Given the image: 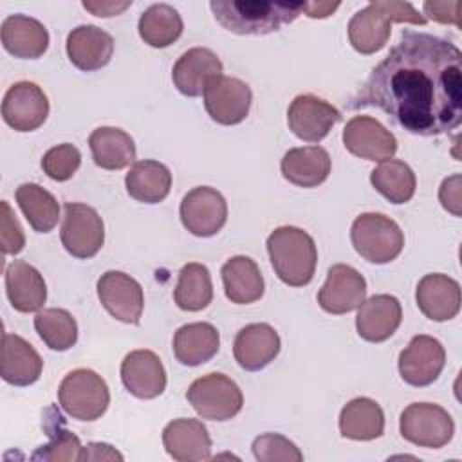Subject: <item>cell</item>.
Listing matches in <instances>:
<instances>
[{"mask_svg":"<svg viewBox=\"0 0 462 462\" xmlns=\"http://www.w3.org/2000/svg\"><path fill=\"white\" fill-rule=\"evenodd\" d=\"M130 5H132V0H125V2H83V7L87 11H90L94 16H99V18H108V16L121 14Z\"/></svg>","mask_w":462,"mask_h":462,"instance_id":"bcb514c9","label":"cell"},{"mask_svg":"<svg viewBox=\"0 0 462 462\" xmlns=\"http://www.w3.org/2000/svg\"><path fill=\"white\" fill-rule=\"evenodd\" d=\"M34 328L40 339L56 352L72 348L78 341V323L65 309H43L34 316Z\"/></svg>","mask_w":462,"mask_h":462,"instance_id":"74e56055","label":"cell"},{"mask_svg":"<svg viewBox=\"0 0 462 462\" xmlns=\"http://www.w3.org/2000/svg\"><path fill=\"white\" fill-rule=\"evenodd\" d=\"M112 54L114 38L96 25H78L67 36V56L79 70H99L108 65Z\"/></svg>","mask_w":462,"mask_h":462,"instance_id":"d4e9b609","label":"cell"},{"mask_svg":"<svg viewBox=\"0 0 462 462\" xmlns=\"http://www.w3.org/2000/svg\"><path fill=\"white\" fill-rule=\"evenodd\" d=\"M202 96L209 117L226 126L242 123L253 101V92L245 81L224 74L211 78Z\"/></svg>","mask_w":462,"mask_h":462,"instance_id":"30bf717a","label":"cell"},{"mask_svg":"<svg viewBox=\"0 0 462 462\" xmlns=\"http://www.w3.org/2000/svg\"><path fill=\"white\" fill-rule=\"evenodd\" d=\"M339 7L337 2H305L303 13H307L309 18H327Z\"/></svg>","mask_w":462,"mask_h":462,"instance_id":"7dc6e473","label":"cell"},{"mask_svg":"<svg viewBox=\"0 0 462 462\" xmlns=\"http://www.w3.org/2000/svg\"><path fill=\"white\" fill-rule=\"evenodd\" d=\"M96 289L101 305L112 318L128 325H139L144 294L137 280L121 271H106L97 280Z\"/></svg>","mask_w":462,"mask_h":462,"instance_id":"7c38bea8","label":"cell"},{"mask_svg":"<svg viewBox=\"0 0 462 462\" xmlns=\"http://www.w3.org/2000/svg\"><path fill=\"white\" fill-rule=\"evenodd\" d=\"M345 148L366 161H386L397 152L395 135L370 116H354L343 130Z\"/></svg>","mask_w":462,"mask_h":462,"instance_id":"e0dca14e","label":"cell"},{"mask_svg":"<svg viewBox=\"0 0 462 462\" xmlns=\"http://www.w3.org/2000/svg\"><path fill=\"white\" fill-rule=\"evenodd\" d=\"M43 361L22 336L4 332L0 350V375L13 386H29L42 375Z\"/></svg>","mask_w":462,"mask_h":462,"instance_id":"7402d4cb","label":"cell"},{"mask_svg":"<svg viewBox=\"0 0 462 462\" xmlns=\"http://www.w3.org/2000/svg\"><path fill=\"white\" fill-rule=\"evenodd\" d=\"M253 455L258 462H301L303 453L280 433H263L253 440Z\"/></svg>","mask_w":462,"mask_h":462,"instance_id":"ab89813d","label":"cell"},{"mask_svg":"<svg viewBox=\"0 0 462 462\" xmlns=\"http://www.w3.org/2000/svg\"><path fill=\"white\" fill-rule=\"evenodd\" d=\"M439 200L444 209L460 217V175L455 173L442 180L439 189Z\"/></svg>","mask_w":462,"mask_h":462,"instance_id":"ee69618b","label":"cell"},{"mask_svg":"<svg viewBox=\"0 0 462 462\" xmlns=\"http://www.w3.org/2000/svg\"><path fill=\"white\" fill-rule=\"evenodd\" d=\"M60 231L61 245L74 258H92L105 242V224L99 213L81 202H67Z\"/></svg>","mask_w":462,"mask_h":462,"instance_id":"9c48e42d","label":"cell"},{"mask_svg":"<svg viewBox=\"0 0 462 462\" xmlns=\"http://www.w3.org/2000/svg\"><path fill=\"white\" fill-rule=\"evenodd\" d=\"M356 253L370 263H388L404 247V233L399 224L383 213H361L350 229Z\"/></svg>","mask_w":462,"mask_h":462,"instance_id":"5b68a950","label":"cell"},{"mask_svg":"<svg viewBox=\"0 0 462 462\" xmlns=\"http://www.w3.org/2000/svg\"><path fill=\"white\" fill-rule=\"evenodd\" d=\"M267 253L276 276L285 285L303 287L314 278L318 249L312 236L301 227H276L267 236Z\"/></svg>","mask_w":462,"mask_h":462,"instance_id":"277c9868","label":"cell"},{"mask_svg":"<svg viewBox=\"0 0 462 462\" xmlns=\"http://www.w3.org/2000/svg\"><path fill=\"white\" fill-rule=\"evenodd\" d=\"M305 4V2H303ZM301 2H238L213 0L209 4L215 20L235 34H271L283 23L294 22L303 13Z\"/></svg>","mask_w":462,"mask_h":462,"instance_id":"7a4b0ae2","label":"cell"},{"mask_svg":"<svg viewBox=\"0 0 462 462\" xmlns=\"http://www.w3.org/2000/svg\"><path fill=\"white\" fill-rule=\"evenodd\" d=\"M173 300L179 309L188 312L206 309L213 300V283L208 267L197 262L186 263L179 273Z\"/></svg>","mask_w":462,"mask_h":462,"instance_id":"8d00e7d4","label":"cell"},{"mask_svg":"<svg viewBox=\"0 0 462 462\" xmlns=\"http://www.w3.org/2000/svg\"><path fill=\"white\" fill-rule=\"evenodd\" d=\"M370 182L388 202L404 204L411 200L417 188V179L413 170L399 159H386L372 170Z\"/></svg>","mask_w":462,"mask_h":462,"instance_id":"d590c367","label":"cell"},{"mask_svg":"<svg viewBox=\"0 0 462 462\" xmlns=\"http://www.w3.org/2000/svg\"><path fill=\"white\" fill-rule=\"evenodd\" d=\"M94 162L103 170H123L135 161L134 139L121 128L99 126L88 137Z\"/></svg>","mask_w":462,"mask_h":462,"instance_id":"d6a6232c","label":"cell"},{"mask_svg":"<svg viewBox=\"0 0 462 462\" xmlns=\"http://www.w3.org/2000/svg\"><path fill=\"white\" fill-rule=\"evenodd\" d=\"M220 274L224 282V292L231 303L247 305L262 298L263 276L253 258L244 254L233 256L222 265Z\"/></svg>","mask_w":462,"mask_h":462,"instance_id":"f1b7e54d","label":"cell"},{"mask_svg":"<svg viewBox=\"0 0 462 462\" xmlns=\"http://www.w3.org/2000/svg\"><path fill=\"white\" fill-rule=\"evenodd\" d=\"M392 22L424 25L426 16L420 14L410 2L372 0L348 22L350 45L365 56L381 51L390 38Z\"/></svg>","mask_w":462,"mask_h":462,"instance_id":"3957f363","label":"cell"},{"mask_svg":"<svg viewBox=\"0 0 462 462\" xmlns=\"http://www.w3.org/2000/svg\"><path fill=\"white\" fill-rule=\"evenodd\" d=\"M0 245L4 254H18L25 245L23 229L7 200L0 202Z\"/></svg>","mask_w":462,"mask_h":462,"instance_id":"b9f144b4","label":"cell"},{"mask_svg":"<svg viewBox=\"0 0 462 462\" xmlns=\"http://www.w3.org/2000/svg\"><path fill=\"white\" fill-rule=\"evenodd\" d=\"M415 301L426 318L433 321H449L460 310V285L448 274H426L417 283Z\"/></svg>","mask_w":462,"mask_h":462,"instance_id":"ffe728a7","label":"cell"},{"mask_svg":"<svg viewBox=\"0 0 462 462\" xmlns=\"http://www.w3.org/2000/svg\"><path fill=\"white\" fill-rule=\"evenodd\" d=\"M14 199L34 231L49 233L54 229L60 218V204L52 193L40 184L25 182L16 188Z\"/></svg>","mask_w":462,"mask_h":462,"instance_id":"836d02e7","label":"cell"},{"mask_svg":"<svg viewBox=\"0 0 462 462\" xmlns=\"http://www.w3.org/2000/svg\"><path fill=\"white\" fill-rule=\"evenodd\" d=\"M7 300L18 312L40 310L47 300V285L36 267L23 260H13L5 269Z\"/></svg>","mask_w":462,"mask_h":462,"instance_id":"4316f807","label":"cell"},{"mask_svg":"<svg viewBox=\"0 0 462 462\" xmlns=\"http://www.w3.org/2000/svg\"><path fill=\"white\" fill-rule=\"evenodd\" d=\"M121 381L137 399H155L166 388V370L152 350H132L121 363Z\"/></svg>","mask_w":462,"mask_h":462,"instance_id":"ac0fdd59","label":"cell"},{"mask_svg":"<svg viewBox=\"0 0 462 462\" xmlns=\"http://www.w3.org/2000/svg\"><path fill=\"white\" fill-rule=\"evenodd\" d=\"M166 453L179 462H199L211 458V437L199 419H173L162 430Z\"/></svg>","mask_w":462,"mask_h":462,"instance_id":"d6986e66","label":"cell"},{"mask_svg":"<svg viewBox=\"0 0 462 462\" xmlns=\"http://www.w3.org/2000/svg\"><path fill=\"white\" fill-rule=\"evenodd\" d=\"M366 282L363 274L346 263H336L327 273V282L318 292L319 307L328 314H346L365 301Z\"/></svg>","mask_w":462,"mask_h":462,"instance_id":"2e32d148","label":"cell"},{"mask_svg":"<svg viewBox=\"0 0 462 462\" xmlns=\"http://www.w3.org/2000/svg\"><path fill=\"white\" fill-rule=\"evenodd\" d=\"M81 442L79 439L70 433L69 430H58L56 435H52L51 442L45 446H40L32 453V460H51V462H60V460H79L81 455Z\"/></svg>","mask_w":462,"mask_h":462,"instance_id":"60d3db41","label":"cell"},{"mask_svg":"<svg viewBox=\"0 0 462 462\" xmlns=\"http://www.w3.org/2000/svg\"><path fill=\"white\" fill-rule=\"evenodd\" d=\"M49 116V99L32 81H18L4 96L2 117L16 132L40 128Z\"/></svg>","mask_w":462,"mask_h":462,"instance_id":"9a60e30c","label":"cell"},{"mask_svg":"<svg viewBox=\"0 0 462 462\" xmlns=\"http://www.w3.org/2000/svg\"><path fill=\"white\" fill-rule=\"evenodd\" d=\"M126 191L132 199L144 204H157L164 200L171 188L170 170L153 159L134 162L125 177Z\"/></svg>","mask_w":462,"mask_h":462,"instance_id":"1f68e13d","label":"cell"},{"mask_svg":"<svg viewBox=\"0 0 462 462\" xmlns=\"http://www.w3.org/2000/svg\"><path fill=\"white\" fill-rule=\"evenodd\" d=\"M339 431L350 440H374L384 431L383 408L370 397L348 401L339 413Z\"/></svg>","mask_w":462,"mask_h":462,"instance_id":"4dcf8cb0","label":"cell"},{"mask_svg":"<svg viewBox=\"0 0 462 462\" xmlns=\"http://www.w3.org/2000/svg\"><path fill=\"white\" fill-rule=\"evenodd\" d=\"M186 399L202 419L217 422L233 419L244 404L238 384L218 372L195 379L186 392Z\"/></svg>","mask_w":462,"mask_h":462,"instance_id":"52a82bcc","label":"cell"},{"mask_svg":"<svg viewBox=\"0 0 462 462\" xmlns=\"http://www.w3.org/2000/svg\"><path fill=\"white\" fill-rule=\"evenodd\" d=\"M399 430L408 442L419 448L439 449L453 439L455 422L439 404L411 402L401 413Z\"/></svg>","mask_w":462,"mask_h":462,"instance_id":"ba28073f","label":"cell"},{"mask_svg":"<svg viewBox=\"0 0 462 462\" xmlns=\"http://www.w3.org/2000/svg\"><path fill=\"white\" fill-rule=\"evenodd\" d=\"M402 321V309L395 296L375 294L359 305L356 328L370 343H381L393 336Z\"/></svg>","mask_w":462,"mask_h":462,"instance_id":"603a6c76","label":"cell"},{"mask_svg":"<svg viewBox=\"0 0 462 462\" xmlns=\"http://www.w3.org/2000/svg\"><path fill=\"white\" fill-rule=\"evenodd\" d=\"M139 36L155 49H164L179 40L184 23L175 7L170 4H153L139 18Z\"/></svg>","mask_w":462,"mask_h":462,"instance_id":"e575fe53","label":"cell"},{"mask_svg":"<svg viewBox=\"0 0 462 462\" xmlns=\"http://www.w3.org/2000/svg\"><path fill=\"white\" fill-rule=\"evenodd\" d=\"M339 119V110L314 94L296 96L287 110L289 130L305 143L325 139Z\"/></svg>","mask_w":462,"mask_h":462,"instance_id":"5bb4252c","label":"cell"},{"mask_svg":"<svg viewBox=\"0 0 462 462\" xmlns=\"http://www.w3.org/2000/svg\"><path fill=\"white\" fill-rule=\"evenodd\" d=\"M424 13L439 22V23H453L457 27H460V2L458 0H451V2H433L428 0L422 4Z\"/></svg>","mask_w":462,"mask_h":462,"instance_id":"7bdbcfd3","label":"cell"},{"mask_svg":"<svg viewBox=\"0 0 462 462\" xmlns=\"http://www.w3.org/2000/svg\"><path fill=\"white\" fill-rule=\"evenodd\" d=\"M280 336L267 323H251L238 330L233 343L235 361L247 372L265 368L280 352Z\"/></svg>","mask_w":462,"mask_h":462,"instance_id":"44dd1931","label":"cell"},{"mask_svg":"<svg viewBox=\"0 0 462 462\" xmlns=\"http://www.w3.org/2000/svg\"><path fill=\"white\" fill-rule=\"evenodd\" d=\"M332 161L323 146H301L291 148L282 162V175L294 186L316 188L323 184L330 175Z\"/></svg>","mask_w":462,"mask_h":462,"instance_id":"83f0119b","label":"cell"},{"mask_svg":"<svg viewBox=\"0 0 462 462\" xmlns=\"http://www.w3.org/2000/svg\"><path fill=\"white\" fill-rule=\"evenodd\" d=\"M446 365L442 343L431 336L419 334L399 354V374L404 383L422 388L435 383Z\"/></svg>","mask_w":462,"mask_h":462,"instance_id":"4fadbf2b","label":"cell"},{"mask_svg":"<svg viewBox=\"0 0 462 462\" xmlns=\"http://www.w3.org/2000/svg\"><path fill=\"white\" fill-rule=\"evenodd\" d=\"M79 164H81V153L70 143L52 146L51 150L45 152V155L42 159L43 173L49 179L58 180V182L69 180L78 171Z\"/></svg>","mask_w":462,"mask_h":462,"instance_id":"f35d334b","label":"cell"},{"mask_svg":"<svg viewBox=\"0 0 462 462\" xmlns=\"http://www.w3.org/2000/svg\"><path fill=\"white\" fill-rule=\"evenodd\" d=\"M180 222L195 236L217 235L227 220V202L220 191L209 186H197L180 202Z\"/></svg>","mask_w":462,"mask_h":462,"instance_id":"8fae6325","label":"cell"},{"mask_svg":"<svg viewBox=\"0 0 462 462\" xmlns=\"http://www.w3.org/2000/svg\"><path fill=\"white\" fill-rule=\"evenodd\" d=\"M58 402L76 420H96L106 411L110 392L99 374L88 368H76L60 383Z\"/></svg>","mask_w":462,"mask_h":462,"instance_id":"8992f818","label":"cell"},{"mask_svg":"<svg viewBox=\"0 0 462 462\" xmlns=\"http://www.w3.org/2000/svg\"><path fill=\"white\" fill-rule=\"evenodd\" d=\"M79 460H123V455L116 451L110 444L90 442L81 449Z\"/></svg>","mask_w":462,"mask_h":462,"instance_id":"f6af8a7d","label":"cell"},{"mask_svg":"<svg viewBox=\"0 0 462 462\" xmlns=\"http://www.w3.org/2000/svg\"><path fill=\"white\" fill-rule=\"evenodd\" d=\"M0 38L4 49L14 58L36 60L49 47V32L45 25L27 14H11L2 22Z\"/></svg>","mask_w":462,"mask_h":462,"instance_id":"484cf974","label":"cell"},{"mask_svg":"<svg viewBox=\"0 0 462 462\" xmlns=\"http://www.w3.org/2000/svg\"><path fill=\"white\" fill-rule=\"evenodd\" d=\"M357 105L383 110L415 135H440L462 121V52L448 40L406 31L372 70Z\"/></svg>","mask_w":462,"mask_h":462,"instance_id":"6da1fadb","label":"cell"},{"mask_svg":"<svg viewBox=\"0 0 462 462\" xmlns=\"http://www.w3.org/2000/svg\"><path fill=\"white\" fill-rule=\"evenodd\" d=\"M220 58L206 47H193L186 51L171 70V79L177 90L188 97L204 94L208 81L222 74Z\"/></svg>","mask_w":462,"mask_h":462,"instance_id":"cb8c5ba5","label":"cell"},{"mask_svg":"<svg viewBox=\"0 0 462 462\" xmlns=\"http://www.w3.org/2000/svg\"><path fill=\"white\" fill-rule=\"evenodd\" d=\"M220 346V334L211 323L197 321L182 325L173 336L175 359L184 366L208 363Z\"/></svg>","mask_w":462,"mask_h":462,"instance_id":"f546056e","label":"cell"}]
</instances>
